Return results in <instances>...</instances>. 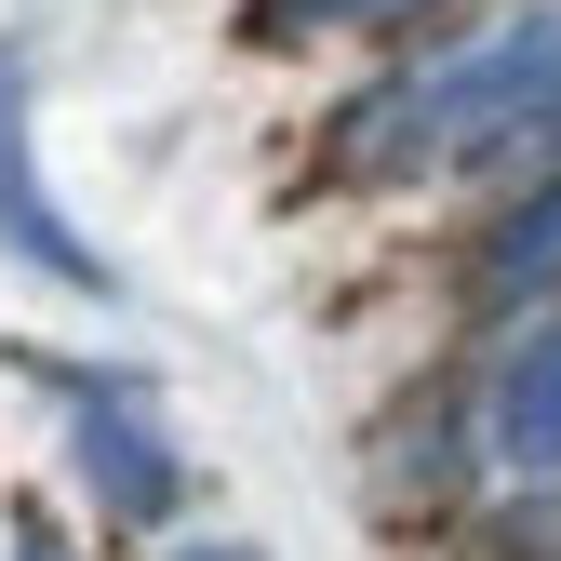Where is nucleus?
<instances>
[{
    "instance_id": "nucleus-8",
    "label": "nucleus",
    "mask_w": 561,
    "mask_h": 561,
    "mask_svg": "<svg viewBox=\"0 0 561 561\" xmlns=\"http://www.w3.org/2000/svg\"><path fill=\"white\" fill-rule=\"evenodd\" d=\"M27 561H54V535H27Z\"/></svg>"
},
{
    "instance_id": "nucleus-6",
    "label": "nucleus",
    "mask_w": 561,
    "mask_h": 561,
    "mask_svg": "<svg viewBox=\"0 0 561 561\" xmlns=\"http://www.w3.org/2000/svg\"><path fill=\"white\" fill-rule=\"evenodd\" d=\"M308 14H401V0H308Z\"/></svg>"
},
{
    "instance_id": "nucleus-7",
    "label": "nucleus",
    "mask_w": 561,
    "mask_h": 561,
    "mask_svg": "<svg viewBox=\"0 0 561 561\" xmlns=\"http://www.w3.org/2000/svg\"><path fill=\"white\" fill-rule=\"evenodd\" d=\"M174 561H254V548H174Z\"/></svg>"
},
{
    "instance_id": "nucleus-1",
    "label": "nucleus",
    "mask_w": 561,
    "mask_h": 561,
    "mask_svg": "<svg viewBox=\"0 0 561 561\" xmlns=\"http://www.w3.org/2000/svg\"><path fill=\"white\" fill-rule=\"evenodd\" d=\"M548 107H561V14H522L508 41H481L468 67H442V81L414 94V148L468 161V148H495V134H522Z\"/></svg>"
},
{
    "instance_id": "nucleus-2",
    "label": "nucleus",
    "mask_w": 561,
    "mask_h": 561,
    "mask_svg": "<svg viewBox=\"0 0 561 561\" xmlns=\"http://www.w3.org/2000/svg\"><path fill=\"white\" fill-rule=\"evenodd\" d=\"M0 228H14V254H27V267H54L67 295H107V267L67 241V215L27 187V54H14V41H0Z\"/></svg>"
},
{
    "instance_id": "nucleus-5",
    "label": "nucleus",
    "mask_w": 561,
    "mask_h": 561,
    "mask_svg": "<svg viewBox=\"0 0 561 561\" xmlns=\"http://www.w3.org/2000/svg\"><path fill=\"white\" fill-rule=\"evenodd\" d=\"M495 267H508V280H561V187H548V201H522V215H508Z\"/></svg>"
},
{
    "instance_id": "nucleus-4",
    "label": "nucleus",
    "mask_w": 561,
    "mask_h": 561,
    "mask_svg": "<svg viewBox=\"0 0 561 561\" xmlns=\"http://www.w3.org/2000/svg\"><path fill=\"white\" fill-rule=\"evenodd\" d=\"M495 442H508V455H535V468L561 455V321L508 362V388H495Z\"/></svg>"
},
{
    "instance_id": "nucleus-3",
    "label": "nucleus",
    "mask_w": 561,
    "mask_h": 561,
    "mask_svg": "<svg viewBox=\"0 0 561 561\" xmlns=\"http://www.w3.org/2000/svg\"><path fill=\"white\" fill-rule=\"evenodd\" d=\"M81 468H94V495H107L121 522H174V495H187V468L134 428V401H94V414H81Z\"/></svg>"
}]
</instances>
